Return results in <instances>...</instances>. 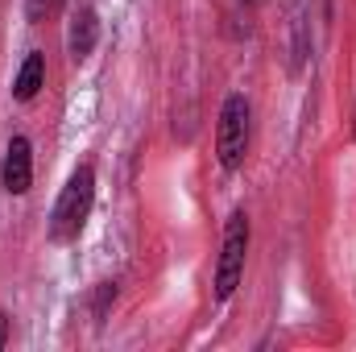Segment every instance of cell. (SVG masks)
I'll return each instance as SVG.
<instances>
[{
	"label": "cell",
	"instance_id": "obj_1",
	"mask_svg": "<svg viewBox=\"0 0 356 352\" xmlns=\"http://www.w3.org/2000/svg\"><path fill=\"white\" fill-rule=\"evenodd\" d=\"M91 203H95V170L91 166H79L75 175L67 178L54 211H50V237L54 241H75L83 232L91 216Z\"/></svg>",
	"mask_w": 356,
	"mask_h": 352
},
{
	"label": "cell",
	"instance_id": "obj_2",
	"mask_svg": "<svg viewBox=\"0 0 356 352\" xmlns=\"http://www.w3.org/2000/svg\"><path fill=\"white\" fill-rule=\"evenodd\" d=\"M216 154L224 170H241L249 154V99L228 95L220 108V129H216Z\"/></svg>",
	"mask_w": 356,
	"mask_h": 352
},
{
	"label": "cell",
	"instance_id": "obj_3",
	"mask_svg": "<svg viewBox=\"0 0 356 352\" xmlns=\"http://www.w3.org/2000/svg\"><path fill=\"white\" fill-rule=\"evenodd\" d=\"M245 253H249V216L232 211L228 228H224V245H220V265H216V298H232V290L245 278Z\"/></svg>",
	"mask_w": 356,
	"mask_h": 352
},
{
	"label": "cell",
	"instance_id": "obj_4",
	"mask_svg": "<svg viewBox=\"0 0 356 352\" xmlns=\"http://www.w3.org/2000/svg\"><path fill=\"white\" fill-rule=\"evenodd\" d=\"M0 182L8 195H25L29 182H33V150L25 137H13L8 150H4V166H0Z\"/></svg>",
	"mask_w": 356,
	"mask_h": 352
},
{
	"label": "cell",
	"instance_id": "obj_5",
	"mask_svg": "<svg viewBox=\"0 0 356 352\" xmlns=\"http://www.w3.org/2000/svg\"><path fill=\"white\" fill-rule=\"evenodd\" d=\"M95 42H99V21H95V13H91V8H75L71 29H67V50H71V58H75V63L88 58L91 50H95Z\"/></svg>",
	"mask_w": 356,
	"mask_h": 352
},
{
	"label": "cell",
	"instance_id": "obj_6",
	"mask_svg": "<svg viewBox=\"0 0 356 352\" xmlns=\"http://www.w3.org/2000/svg\"><path fill=\"white\" fill-rule=\"evenodd\" d=\"M42 79H46V58H42V54H29V58L21 63V71H17L13 95H17V99H33L38 88H42Z\"/></svg>",
	"mask_w": 356,
	"mask_h": 352
},
{
	"label": "cell",
	"instance_id": "obj_7",
	"mask_svg": "<svg viewBox=\"0 0 356 352\" xmlns=\"http://www.w3.org/2000/svg\"><path fill=\"white\" fill-rule=\"evenodd\" d=\"M63 8V0H25V17L29 21H50Z\"/></svg>",
	"mask_w": 356,
	"mask_h": 352
},
{
	"label": "cell",
	"instance_id": "obj_8",
	"mask_svg": "<svg viewBox=\"0 0 356 352\" xmlns=\"http://www.w3.org/2000/svg\"><path fill=\"white\" fill-rule=\"evenodd\" d=\"M4 344H8V315L0 311V349H4Z\"/></svg>",
	"mask_w": 356,
	"mask_h": 352
}]
</instances>
